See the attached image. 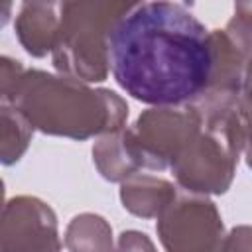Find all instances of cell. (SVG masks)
<instances>
[{
  "instance_id": "6da1fadb",
  "label": "cell",
  "mask_w": 252,
  "mask_h": 252,
  "mask_svg": "<svg viewBox=\"0 0 252 252\" xmlns=\"http://www.w3.org/2000/svg\"><path fill=\"white\" fill-rule=\"evenodd\" d=\"M110 73L132 98L154 106L195 104L213 77V37L179 2H134L108 45Z\"/></svg>"
},
{
  "instance_id": "7a4b0ae2",
  "label": "cell",
  "mask_w": 252,
  "mask_h": 252,
  "mask_svg": "<svg viewBox=\"0 0 252 252\" xmlns=\"http://www.w3.org/2000/svg\"><path fill=\"white\" fill-rule=\"evenodd\" d=\"M2 102L14 106L33 130L51 136L87 140L124 128L128 104L110 89H91L85 83L24 69L20 61L2 57Z\"/></svg>"
},
{
  "instance_id": "3957f363",
  "label": "cell",
  "mask_w": 252,
  "mask_h": 252,
  "mask_svg": "<svg viewBox=\"0 0 252 252\" xmlns=\"http://www.w3.org/2000/svg\"><path fill=\"white\" fill-rule=\"evenodd\" d=\"M193 106L203 118V128L169 169L185 191L220 195L232 183L238 156L244 150L250 114L240 104V98H201Z\"/></svg>"
},
{
  "instance_id": "277c9868",
  "label": "cell",
  "mask_w": 252,
  "mask_h": 252,
  "mask_svg": "<svg viewBox=\"0 0 252 252\" xmlns=\"http://www.w3.org/2000/svg\"><path fill=\"white\" fill-rule=\"evenodd\" d=\"M134 2L124 0H79L61 4L57 43L51 53L53 67L81 83L104 81L110 35L118 20Z\"/></svg>"
},
{
  "instance_id": "5b68a950",
  "label": "cell",
  "mask_w": 252,
  "mask_h": 252,
  "mask_svg": "<svg viewBox=\"0 0 252 252\" xmlns=\"http://www.w3.org/2000/svg\"><path fill=\"white\" fill-rule=\"evenodd\" d=\"M203 118L193 104L156 106L138 116L126 128L142 169L161 171L171 167L177 156L201 132Z\"/></svg>"
},
{
  "instance_id": "8992f818",
  "label": "cell",
  "mask_w": 252,
  "mask_h": 252,
  "mask_svg": "<svg viewBox=\"0 0 252 252\" xmlns=\"http://www.w3.org/2000/svg\"><path fill=\"white\" fill-rule=\"evenodd\" d=\"M156 230L167 252H215L222 240V219L203 195H177L158 217Z\"/></svg>"
},
{
  "instance_id": "52a82bcc",
  "label": "cell",
  "mask_w": 252,
  "mask_h": 252,
  "mask_svg": "<svg viewBox=\"0 0 252 252\" xmlns=\"http://www.w3.org/2000/svg\"><path fill=\"white\" fill-rule=\"evenodd\" d=\"M2 252H61L57 217L37 197H14L4 207Z\"/></svg>"
},
{
  "instance_id": "ba28073f",
  "label": "cell",
  "mask_w": 252,
  "mask_h": 252,
  "mask_svg": "<svg viewBox=\"0 0 252 252\" xmlns=\"http://www.w3.org/2000/svg\"><path fill=\"white\" fill-rule=\"evenodd\" d=\"M63 2H26L14 22L16 35L22 47L33 57L53 53L61 24Z\"/></svg>"
},
{
  "instance_id": "9c48e42d",
  "label": "cell",
  "mask_w": 252,
  "mask_h": 252,
  "mask_svg": "<svg viewBox=\"0 0 252 252\" xmlns=\"http://www.w3.org/2000/svg\"><path fill=\"white\" fill-rule=\"evenodd\" d=\"M175 197L177 189L173 183L146 173H136L120 185V199L124 209L142 219L159 217Z\"/></svg>"
},
{
  "instance_id": "30bf717a",
  "label": "cell",
  "mask_w": 252,
  "mask_h": 252,
  "mask_svg": "<svg viewBox=\"0 0 252 252\" xmlns=\"http://www.w3.org/2000/svg\"><path fill=\"white\" fill-rule=\"evenodd\" d=\"M93 159L98 173L108 181L122 183L142 169L126 128L100 136L93 148Z\"/></svg>"
},
{
  "instance_id": "8fae6325",
  "label": "cell",
  "mask_w": 252,
  "mask_h": 252,
  "mask_svg": "<svg viewBox=\"0 0 252 252\" xmlns=\"http://www.w3.org/2000/svg\"><path fill=\"white\" fill-rule=\"evenodd\" d=\"M65 248L67 252H112V228L102 217L83 213L69 222Z\"/></svg>"
},
{
  "instance_id": "7c38bea8",
  "label": "cell",
  "mask_w": 252,
  "mask_h": 252,
  "mask_svg": "<svg viewBox=\"0 0 252 252\" xmlns=\"http://www.w3.org/2000/svg\"><path fill=\"white\" fill-rule=\"evenodd\" d=\"M33 128L10 104L2 102V163H16L28 150Z\"/></svg>"
},
{
  "instance_id": "4fadbf2b",
  "label": "cell",
  "mask_w": 252,
  "mask_h": 252,
  "mask_svg": "<svg viewBox=\"0 0 252 252\" xmlns=\"http://www.w3.org/2000/svg\"><path fill=\"white\" fill-rule=\"evenodd\" d=\"M224 33L244 59L252 57V2L234 4V12L224 28Z\"/></svg>"
},
{
  "instance_id": "5bb4252c",
  "label": "cell",
  "mask_w": 252,
  "mask_h": 252,
  "mask_svg": "<svg viewBox=\"0 0 252 252\" xmlns=\"http://www.w3.org/2000/svg\"><path fill=\"white\" fill-rule=\"evenodd\" d=\"M215 252H252V226H234L226 236H222Z\"/></svg>"
},
{
  "instance_id": "9a60e30c",
  "label": "cell",
  "mask_w": 252,
  "mask_h": 252,
  "mask_svg": "<svg viewBox=\"0 0 252 252\" xmlns=\"http://www.w3.org/2000/svg\"><path fill=\"white\" fill-rule=\"evenodd\" d=\"M112 252H158L154 242L150 240V236L146 232H140V230H124Z\"/></svg>"
},
{
  "instance_id": "2e32d148",
  "label": "cell",
  "mask_w": 252,
  "mask_h": 252,
  "mask_svg": "<svg viewBox=\"0 0 252 252\" xmlns=\"http://www.w3.org/2000/svg\"><path fill=\"white\" fill-rule=\"evenodd\" d=\"M240 104L252 116V57H248L244 63L242 83H240Z\"/></svg>"
},
{
  "instance_id": "e0dca14e",
  "label": "cell",
  "mask_w": 252,
  "mask_h": 252,
  "mask_svg": "<svg viewBox=\"0 0 252 252\" xmlns=\"http://www.w3.org/2000/svg\"><path fill=\"white\" fill-rule=\"evenodd\" d=\"M244 152H246V163L252 169V116L248 122V130H246V142H244Z\"/></svg>"
}]
</instances>
